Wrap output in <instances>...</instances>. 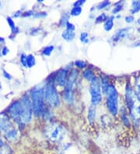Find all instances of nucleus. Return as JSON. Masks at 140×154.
Segmentation results:
<instances>
[{"instance_id": "7ed1b4c3", "label": "nucleus", "mask_w": 140, "mask_h": 154, "mask_svg": "<svg viewBox=\"0 0 140 154\" xmlns=\"http://www.w3.org/2000/svg\"><path fill=\"white\" fill-rule=\"evenodd\" d=\"M30 100H31L32 110L34 116L38 117L41 115V113L45 108L44 104V87L32 89L30 94Z\"/></svg>"}, {"instance_id": "dca6fc26", "label": "nucleus", "mask_w": 140, "mask_h": 154, "mask_svg": "<svg viewBox=\"0 0 140 154\" xmlns=\"http://www.w3.org/2000/svg\"><path fill=\"white\" fill-rule=\"evenodd\" d=\"M114 17H108L107 20L104 22V29L105 31L107 32H109L110 30H112L113 26H114Z\"/></svg>"}, {"instance_id": "39448f33", "label": "nucleus", "mask_w": 140, "mask_h": 154, "mask_svg": "<svg viewBox=\"0 0 140 154\" xmlns=\"http://www.w3.org/2000/svg\"><path fill=\"white\" fill-rule=\"evenodd\" d=\"M107 95V107L113 116H116L118 113V98L119 95L114 85L110 84L105 92Z\"/></svg>"}, {"instance_id": "f8f14e48", "label": "nucleus", "mask_w": 140, "mask_h": 154, "mask_svg": "<svg viewBox=\"0 0 140 154\" xmlns=\"http://www.w3.org/2000/svg\"><path fill=\"white\" fill-rule=\"evenodd\" d=\"M4 137L7 139L8 141L9 142H14L18 139V132L15 128L12 127L11 128H9L7 132H6L3 134Z\"/></svg>"}, {"instance_id": "b1692460", "label": "nucleus", "mask_w": 140, "mask_h": 154, "mask_svg": "<svg viewBox=\"0 0 140 154\" xmlns=\"http://www.w3.org/2000/svg\"><path fill=\"white\" fill-rule=\"evenodd\" d=\"M82 7H74L73 6V9L70 11V13H69V14L73 16V17H78V16H79L82 13Z\"/></svg>"}, {"instance_id": "2eb2a0df", "label": "nucleus", "mask_w": 140, "mask_h": 154, "mask_svg": "<svg viewBox=\"0 0 140 154\" xmlns=\"http://www.w3.org/2000/svg\"><path fill=\"white\" fill-rule=\"evenodd\" d=\"M87 119L90 123H93L96 119V107L91 105L89 109H88L87 113Z\"/></svg>"}, {"instance_id": "4468645a", "label": "nucleus", "mask_w": 140, "mask_h": 154, "mask_svg": "<svg viewBox=\"0 0 140 154\" xmlns=\"http://www.w3.org/2000/svg\"><path fill=\"white\" fill-rule=\"evenodd\" d=\"M75 36H76V34L74 31L66 30V29L62 33V38L66 42H73L75 38Z\"/></svg>"}, {"instance_id": "9d476101", "label": "nucleus", "mask_w": 140, "mask_h": 154, "mask_svg": "<svg viewBox=\"0 0 140 154\" xmlns=\"http://www.w3.org/2000/svg\"><path fill=\"white\" fill-rule=\"evenodd\" d=\"M59 154H78V149L71 143H65L58 148Z\"/></svg>"}, {"instance_id": "cd10ccee", "label": "nucleus", "mask_w": 140, "mask_h": 154, "mask_svg": "<svg viewBox=\"0 0 140 154\" xmlns=\"http://www.w3.org/2000/svg\"><path fill=\"white\" fill-rule=\"evenodd\" d=\"M74 65L76 66L78 69H84L87 66V64H86V62L82 60H76L75 62Z\"/></svg>"}, {"instance_id": "4c0bfd02", "label": "nucleus", "mask_w": 140, "mask_h": 154, "mask_svg": "<svg viewBox=\"0 0 140 154\" xmlns=\"http://www.w3.org/2000/svg\"><path fill=\"white\" fill-rule=\"evenodd\" d=\"M122 120H123L125 125H129V119H128L127 116H126V115H125V114H123V115H122Z\"/></svg>"}, {"instance_id": "f03ea898", "label": "nucleus", "mask_w": 140, "mask_h": 154, "mask_svg": "<svg viewBox=\"0 0 140 154\" xmlns=\"http://www.w3.org/2000/svg\"><path fill=\"white\" fill-rule=\"evenodd\" d=\"M45 135L51 142L59 143L62 142L66 135V129L64 125L58 122H51L46 126Z\"/></svg>"}, {"instance_id": "f704fd0d", "label": "nucleus", "mask_w": 140, "mask_h": 154, "mask_svg": "<svg viewBox=\"0 0 140 154\" xmlns=\"http://www.w3.org/2000/svg\"><path fill=\"white\" fill-rule=\"evenodd\" d=\"M2 75H3V76L5 77L6 79H8V80H10V79H12V78H13L11 74H9V72H8L7 71H6L5 69L2 70Z\"/></svg>"}, {"instance_id": "7c9ffc66", "label": "nucleus", "mask_w": 140, "mask_h": 154, "mask_svg": "<svg viewBox=\"0 0 140 154\" xmlns=\"http://www.w3.org/2000/svg\"><path fill=\"white\" fill-rule=\"evenodd\" d=\"M48 16L47 12H38V13H35L34 17L35 18H45Z\"/></svg>"}, {"instance_id": "1a4fd4ad", "label": "nucleus", "mask_w": 140, "mask_h": 154, "mask_svg": "<svg viewBox=\"0 0 140 154\" xmlns=\"http://www.w3.org/2000/svg\"><path fill=\"white\" fill-rule=\"evenodd\" d=\"M13 127L9 115L6 113H0V132L5 133Z\"/></svg>"}, {"instance_id": "ea45409f", "label": "nucleus", "mask_w": 140, "mask_h": 154, "mask_svg": "<svg viewBox=\"0 0 140 154\" xmlns=\"http://www.w3.org/2000/svg\"><path fill=\"white\" fill-rule=\"evenodd\" d=\"M3 146H4V142H3V140L2 139V138L0 137V147Z\"/></svg>"}, {"instance_id": "412c9836", "label": "nucleus", "mask_w": 140, "mask_h": 154, "mask_svg": "<svg viewBox=\"0 0 140 154\" xmlns=\"http://www.w3.org/2000/svg\"><path fill=\"white\" fill-rule=\"evenodd\" d=\"M26 62H27V68H32L35 66L36 58L34 55H31V54L26 55Z\"/></svg>"}, {"instance_id": "20e7f679", "label": "nucleus", "mask_w": 140, "mask_h": 154, "mask_svg": "<svg viewBox=\"0 0 140 154\" xmlns=\"http://www.w3.org/2000/svg\"><path fill=\"white\" fill-rule=\"evenodd\" d=\"M44 97L50 107H56L59 106L60 99L58 91L54 87V78L52 80L48 81L44 87Z\"/></svg>"}, {"instance_id": "aec40b11", "label": "nucleus", "mask_w": 140, "mask_h": 154, "mask_svg": "<svg viewBox=\"0 0 140 154\" xmlns=\"http://www.w3.org/2000/svg\"><path fill=\"white\" fill-rule=\"evenodd\" d=\"M54 49V45H48V46L45 47V48L42 50V51H41V54H42V55H44V56L48 57L51 55V53L53 52Z\"/></svg>"}, {"instance_id": "f257e3e1", "label": "nucleus", "mask_w": 140, "mask_h": 154, "mask_svg": "<svg viewBox=\"0 0 140 154\" xmlns=\"http://www.w3.org/2000/svg\"><path fill=\"white\" fill-rule=\"evenodd\" d=\"M8 112L12 119L19 125L24 126L31 121L33 115L30 97L25 94L20 100H16L8 108Z\"/></svg>"}, {"instance_id": "a19ab883", "label": "nucleus", "mask_w": 140, "mask_h": 154, "mask_svg": "<svg viewBox=\"0 0 140 154\" xmlns=\"http://www.w3.org/2000/svg\"><path fill=\"white\" fill-rule=\"evenodd\" d=\"M134 47H138V46H140V42H137L135 43H134Z\"/></svg>"}, {"instance_id": "2f4dec72", "label": "nucleus", "mask_w": 140, "mask_h": 154, "mask_svg": "<svg viewBox=\"0 0 140 154\" xmlns=\"http://www.w3.org/2000/svg\"><path fill=\"white\" fill-rule=\"evenodd\" d=\"M34 14H35V12H34V11H33V10H28V11L23 13L22 17H34Z\"/></svg>"}, {"instance_id": "c85d7f7f", "label": "nucleus", "mask_w": 140, "mask_h": 154, "mask_svg": "<svg viewBox=\"0 0 140 154\" xmlns=\"http://www.w3.org/2000/svg\"><path fill=\"white\" fill-rule=\"evenodd\" d=\"M0 154H12V153L9 147L4 145L3 146L0 147Z\"/></svg>"}, {"instance_id": "a18cd8bd", "label": "nucleus", "mask_w": 140, "mask_h": 154, "mask_svg": "<svg viewBox=\"0 0 140 154\" xmlns=\"http://www.w3.org/2000/svg\"><path fill=\"white\" fill-rule=\"evenodd\" d=\"M1 55H2V54H1V51H0V56H1Z\"/></svg>"}, {"instance_id": "6e6552de", "label": "nucleus", "mask_w": 140, "mask_h": 154, "mask_svg": "<svg viewBox=\"0 0 140 154\" xmlns=\"http://www.w3.org/2000/svg\"><path fill=\"white\" fill-rule=\"evenodd\" d=\"M131 31H132V28H130V27L121 28L120 30H118L115 32V34L112 36L111 41L113 42V43H118V42H121L129 37Z\"/></svg>"}, {"instance_id": "6ab92c4d", "label": "nucleus", "mask_w": 140, "mask_h": 154, "mask_svg": "<svg viewBox=\"0 0 140 154\" xmlns=\"http://www.w3.org/2000/svg\"><path fill=\"white\" fill-rule=\"evenodd\" d=\"M140 11V1H133L132 2L130 13L132 14H135Z\"/></svg>"}, {"instance_id": "0eeeda50", "label": "nucleus", "mask_w": 140, "mask_h": 154, "mask_svg": "<svg viewBox=\"0 0 140 154\" xmlns=\"http://www.w3.org/2000/svg\"><path fill=\"white\" fill-rule=\"evenodd\" d=\"M68 75H69V70L65 69H61L58 71L56 72L54 75V82L60 87H65L67 84Z\"/></svg>"}, {"instance_id": "a211bd4d", "label": "nucleus", "mask_w": 140, "mask_h": 154, "mask_svg": "<svg viewBox=\"0 0 140 154\" xmlns=\"http://www.w3.org/2000/svg\"><path fill=\"white\" fill-rule=\"evenodd\" d=\"M41 116L45 120H50V119H51L53 118V113L52 111H51L50 108L45 107L43 111L41 113Z\"/></svg>"}, {"instance_id": "37998d69", "label": "nucleus", "mask_w": 140, "mask_h": 154, "mask_svg": "<svg viewBox=\"0 0 140 154\" xmlns=\"http://www.w3.org/2000/svg\"><path fill=\"white\" fill-rule=\"evenodd\" d=\"M136 22H137V23H138V25H140V18H138V19L137 20Z\"/></svg>"}, {"instance_id": "5701e85b", "label": "nucleus", "mask_w": 140, "mask_h": 154, "mask_svg": "<svg viewBox=\"0 0 140 154\" xmlns=\"http://www.w3.org/2000/svg\"><path fill=\"white\" fill-rule=\"evenodd\" d=\"M123 9V1L118 2L115 4L114 9L112 10V13L113 14H118L120 11H121Z\"/></svg>"}, {"instance_id": "c9c22d12", "label": "nucleus", "mask_w": 140, "mask_h": 154, "mask_svg": "<svg viewBox=\"0 0 140 154\" xmlns=\"http://www.w3.org/2000/svg\"><path fill=\"white\" fill-rule=\"evenodd\" d=\"M134 17L132 15H129V16H126L125 17V21L128 23H131L134 22Z\"/></svg>"}, {"instance_id": "e433bc0d", "label": "nucleus", "mask_w": 140, "mask_h": 154, "mask_svg": "<svg viewBox=\"0 0 140 154\" xmlns=\"http://www.w3.org/2000/svg\"><path fill=\"white\" fill-rule=\"evenodd\" d=\"M9 48H8L6 46H4L3 48H2V51H1V54H2V55H3V56H5V55H6L9 53Z\"/></svg>"}, {"instance_id": "bb28decb", "label": "nucleus", "mask_w": 140, "mask_h": 154, "mask_svg": "<svg viewBox=\"0 0 140 154\" xmlns=\"http://www.w3.org/2000/svg\"><path fill=\"white\" fill-rule=\"evenodd\" d=\"M110 1H103V2H100L98 5H97V10H104V9H105V8H107V6H109L110 5Z\"/></svg>"}, {"instance_id": "473e14b6", "label": "nucleus", "mask_w": 140, "mask_h": 154, "mask_svg": "<svg viewBox=\"0 0 140 154\" xmlns=\"http://www.w3.org/2000/svg\"><path fill=\"white\" fill-rule=\"evenodd\" d=\"M65 27H66V30H72V31H74L75 30V28H76V26H75V25L73 24V23H70L69 21V22L65 24Z\"/></svg>"}, {"instance_id": "ddd939ff", "label": "nucleus", "mask_w": 140, "mask_h": 154, "mask_svg": "<svg viewBox=\"0 0 140 154\" xmlns=\"http://www.w3.org/2000/svg\"><path fill=\"white\" fill-rule=\"evenodd\" d=\"M6 21H7L8 25L9 26V27L11 28L12 35H13V37H15L16 34H18L19 31H20V30H19V28L17 27V26H16L15 22H14V20H13L12 17H6Z\"/></svg>"}, {"instance_id": "c03bdc74", "label": "nucleus", "mask_w": 140, "mask_h": 154, "mask_svg": "<svg viewBox=\"0 0 140 154\" xmlns=\"http://www.w3.org/2000/svg\"><path fill=\"white\" fill-rule=\"evenodd\" d=\"M138 30V32L140 33V27H139V28H138V30Z\"/></svg>"}, {"instance_id": "9b49d317", "label": "nucleus", "mask_w": 140, "mask_h": 154, "mask_svg": "<svg viewBox=\"0 0 140 154\" xmlns=\"http://www.w3.org/2000/svg\"><path fill=\"white\" fill-rule=\"evenodd\" d=\"M63 98L69 105H73L75 102V94L73 88L65 87L63 90Z\"/></svg>"}, {"instance_id": "f3484780", "label": "nucleus", "mask_w": 140, "mask_h": 154, "mask_svg": "<svg viewBox=\"0 0 140 154\" xmlns=\"http://www.w3.org/2000/svg\"><path fill=\"white\" fill-rule=\"evenodd\" d=\"M82 76L90 83V82L95 78L96 75L95 74L93 73V70L90 69H85L82 72Z\"/></svg>"}, {"instance_id": "4be33fe9", "label": "nucleus", "mask_w": 140, "mask_h": 154, "mask_svg": "<svg viewBox=\"0 0 140 154\" xmlns=\"http://www.w3.org/2000/svg\"><path fill=\"white\" fill-rule=\"evenodd\" d=\"M69 15H70V14H69L68 13H63V15L62 16V17H61V19H60V21H59L60 26H65V24L69 22Z\"/></svg>"}, {"instance_id": "49530a36", "label": "nucleus", "mask_w": 140, "mask_h": 154, "mask_svg": "<svg viewBox=\"0 0 140 154\" xmlns=\"http://www.w3.org/2000/svg\"><path fill=\"white\" fill-rule=\"evenodd\" d=\"M0 7H1V2H0Z\"/></svg>"}, {"instance_id": "423d86ee", "label": "nucleus", "mask_w": 140, "mask_h": 154, "mask_svg": "<svg viewBox=\"0 0 140 154\" xmlns=\"http://www.w3.org/2000/svg\"><path fill=\"white\" fill-rule=\"evenodd\" d=\"M90 94L91 97V104L93 106H97L102 100V94H101V87L99 79L95 77L90 82Z\"/></svg>"}, {"instance_id": "72a5a7b5", "label": "nucleus", "mask_w": 140, "mask_h": 154, "mask_svg": "<svg viewBox=\"0 0 140 154\" xmlns=\"http://www.w3.org/2000/svg\"><path fill=\"white\" fill-rule=\"evenodd\" d=\"M85 2H86V0H79L73 3V6L74 7H81Z\"/></svg>"}, {"instance_id": "c756f323", "label": "nucleus", "mask_w": 140, "mask_h": 154, "mask_svg": "<svg viewBox=\"0 0 140 154\" xmlns=\"http://www.w3.org/2000/svg\"><path fill=\"white\" fill-rule=\"evenodd\" d=\"M20 63L24 68H27V62H26V55L25 54H21L20 55Z\"/></svg>"}, {"instance_id": "a878e982", "label": "nucleus", "mask_w": 140, "mask_h": 154, "mask_svg": "<svg viewBox=\"0 0 140 154\" xmlns=\"http://www.w3.org/2000/svg\"><path fill=\"white\" fill-rule=\"evenodd\" d=\"M107 18H108V17L107 16L106 13H103L101 14H100L99 16H97V18H96L95 23H100L105 22L107 20Z\"/></svg>"}, {"instance_id": "393cba45", "label": "nucleus", "mask_w": 140, "mask_h": 154, "mask_svg": "<svg viewBox=\"0 0 140 154\" xmlns=\"http://www.w3.org/2000/svg\"><path fill=\"white\" fill-rule=\"evenodd\" d=\"M79 40L80 42L83 44H88L90 42V40H89V34L87 32H82L79 35Z\"/></svg>"}, {"instance_id": "58836bf2", "label": "nucleus", "mask_w": 140, "mask_h": 154, "mask_svg": "<svg viewBox=\"0 0 140 154\" xmlns=\"http://www.w3.org/2000/svg\"><path fill=\"white\" fill-rule=\"evenodd\" d=\"M23 13L21 10H18V11H17L16 13H14V14H13V17H20V16H22Z\"/></svg>"}, {"instance_id": "79ce46f5", "label": "nucleus", "mask_w": 140, "mask_h": 154, "mask_svg": "<svg viewBox=\"0 0 140 154\" xmlns=\"http://www.w3.org/2000/svg\"><path fill=\"white\" fill-rule=\"evenodd\" d=\"M5 42V39L2 37H0V43H4Z\"/></svg>"}]
</instances>
